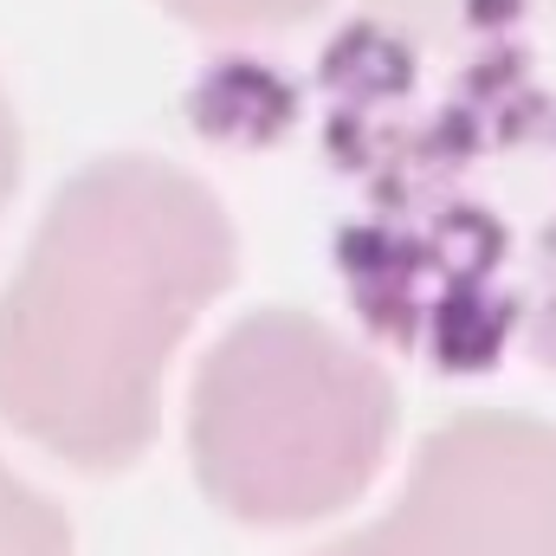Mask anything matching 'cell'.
Returning <instances> with one entry per match:
<instances>
[{"instance_id": "6da1fadb", "label": "cell", "mask_w": 556, "mask_h": 556, "mask_svg": "<svg viewBox=\"0 0 556 556\" xmlns=\"http://www.w3.org/2000/svg\"><path fill=\"white\" fill-rule=\"evenodd\" d=\"M233 260L227 207L175 162L78 168L0 291V420L78 472L130 466L162 420V369Z\"/></svg>"}, {"instance_id": "7a4b0ae2", "label": "cell", "mask_w": 556, "mask_h": 556, "mask_svg": "<svg viewBox=\"0 0 556 556\" xmlns=\"http://www.w3.org/2000/svg\"><path fill=\"white\" fill-rule=\"evenodd\" d=\"M389 440V369L304 311L240 317L194 376V472L240 525L285 531L343 511L376 479Z\"/></svg>"}, {"instance_id": "3957f363", "label": "cell", "mask_w": 556, "mask_h": 556, "mask_svg": "<svg viewBox=\"0 0 556 556\" xmlns=\"http://www.w3.org/2000/svg\"><path fill=\"white\" fill-rule=\"evenodd\" d=\"M317 556H556V427L459 415L427 433L402 498Z\"/></svg>"}, {"instance_id": "277c9868", "label": "cell", "mask_w": 556, "mask_h": 556, "mask_svg": "<svg viewBox=\"0 0 556 556\" xmlns=\"http://www.w3.org/2000/svg\"><path fill=\"white\" fill-rule=\"evenodd\" d=\"M0 556H72L65 511L33 492L13 466H0Z\"/></svg>"}, {"instance_id": "5b68a950", "label": "cell", "mask_w": 556, "mask_h": 556, "mask_svg": "<svg viewBox=\"0 0 556 556\" xmlns=\"http://www.w3.org/2000/svg\"><path fill=\"white\" fill-rule=\"evenodd\" d=\"M162 7L214 39H247V33H285V26L324 13L330 0H162Z\"/></svg>"}, {"instance_id": "8992f818", "label": "cell", "mask_w": 556, "mask_h": 556, "mask_svg": "<svg viewBox=\"0 0 556 556\" xmlns=\"http://www.w3.org/2000/svg\"><path fill=\"white\" fill-rule=\"evenodd\" d=\"M13 181H20V124H13V104L0 91V214L13 201Z\"/></svg>"}]
</instances>
